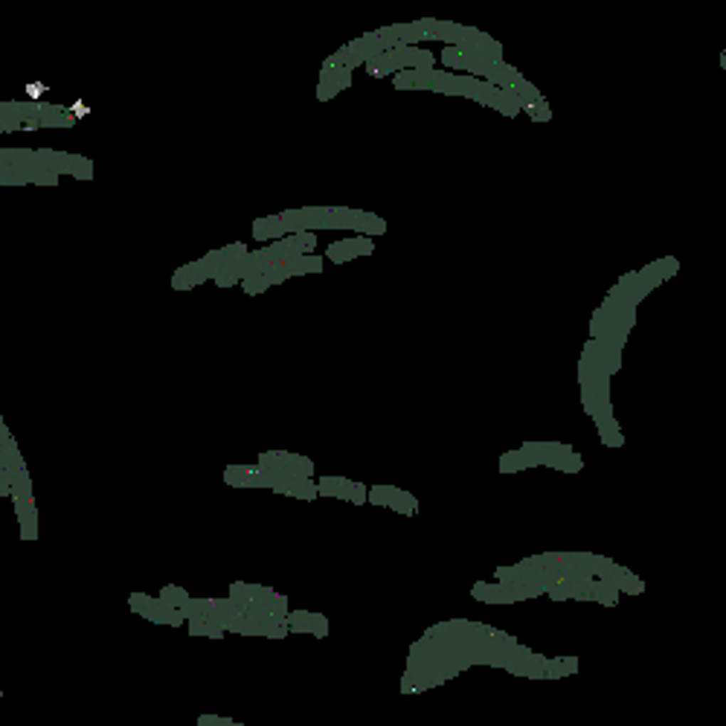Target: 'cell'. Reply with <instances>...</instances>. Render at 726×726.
<instances>
[{"label":"cell","mask_w":726,"mask_h":726,"mask_svg":"<svg viewBox=\"0 0 726 726\" xmlns=\"http://www.w3.org/2000/svg\"><path fill=\"white\" fill-rule=\"evenodd\" d=\"M633 325H636V308H631V305H625L619 300H613V297H604L601 305L590 317V337L625 349V343H628V337L633 332Z\"/></svg>","instance_id":"cell-1"},{"label":"cell","mask_w":726,"mask_h":726,"mask_svg":"<svg viewBox=\"0 0 726 726\" xmlns=\"http://www.w3.org/2000/svg\"><path fill=\"white\" fill-rule=\"evenodd\" d=\"M384 50H386L384 38L372 29V32H367V35H360V38L343 44L332 58H325V64H337V67L354 70V67H360V64H367L369 58H375L378 53H384Z\"/></svg>","instance_id":"cell-2"},{"label":"cell","mask_w":726,"mask_h":726,"mask_svg":"<svg viewBox=\"0 0 726 726\" xmlns=\"http://www.w3.org/2000/svg\"><path fill=\"white\" fill-rule=\"evenodd\" d=\"M416 26L421 29L424 41H442V47L462 44L470 35V29H474V26H465V23H456V21H439V18H419Z\"/></svg>","instance_id":"cell-3"},{"label":"cell","mask_w":726,"mask_h":726,"mask_svg":"<svg viewBox=\"0 0 726 726\" xmlns=\"http://www.w3.org/2000/svg\"><path fill=\"white\" fill-rule=\"evenodd\" d=\"M375 253V241L367 238V236H354V238H340L335 244H329L325 250V259L335 262V265H346L352 259H360V256H372Z\"/></svg>","instance_id":"cell-4"},{"label":"cell","mask_w":726,"mask_h":726,"mask_svg":"<svg viewBox=\"0 0 726 726\" xmlns=\"http://www.w3.org/2000/svg\"><path fill=\"white\" fill-rule=\"evenodd\" d=\"M648 294H651V288L645 285V279L639 276V270H628V273H622L619 279H616V285L610 288L607 297L619 300V302H625V305H631V308H639V302H642Z\"/></svg>","instance_id":"cell-5"},{"label":"cell","mask_w":726,"mask_h":726,"mask_svg":"<svg viewBox=\"0 0 726 726\" xmlns=\"http://www.w3.org/2000/svg\"><path fill=\"white\" fill-rule=\"evenodd\" d=\"M520 451H523L529 468H535V465H549V468H555V462H558L561 456L572 453V445H564V442H523Z\"/></svg>","instance_id":"cell-6"},{"label":"cell","mask_w":726,"mask_h":726,"mask_svg":"<svg viewBox=\"0 0 726 726\" xmlns=\"http://www.w3.org/2000/svg\"><path fill=\"white\" fill-rule=\"evenodd\" d=\"M367 500H372L375 505H389L401 515H413L416 512V497L404 488H392V485H372L367 491Z\"/></svg>","instance_id":"cell-7"},{"label":"cell","mask_w":726,"mask_h":726,"mask_svg":"<svg viewBox=\"0 0 726 726\" xmlns=\"http://www.w3.org/2000/svg\"><path fill=\"white\" fill-rule=\"evenodd\" d=\"M352 85V70L349 67H337V64H322L320 70V88H317V99L329 102L335 99L340 90H346Z\"/></svg>","instance_id":"cell-8"},{"label":"cell","mask_w":726,"mask_h":726,"mask_svg":"<svg viewBox=\"0 0 726 726\" xmlns=\"http://www.w3.org/2000/svg\"><path fill=\"white\" fill-rule=\"evenodd\" d=\"M581 354H587L590 360H596L610 378L622 369V346H613V343H604V340H593V337H590V340L584 343V349H581Z\"/></svg>","instance_id":"cell-9"},{"label":"cell","mask_w":726,"mask_h":726,"mask_svg":"<svg viewBox=\"0 0 726 726\" xmlns=\"http://www.w3.org/2000/svg\"><path fill=\"white\" fill-rule=\"evenodd\" d=\"M317 491L325 494V497H340V500H352L354 505L367 503V485L363 483H349L346 477H322L317 483Z\"/></svg>","instance_id":"cell-10"},{"label":"cell","mask_w":726,"mask_h":726,"mask_svg":"<svg viewBox=\"0 0 726 726\" xmlns=\"http://www.w3.org/2000/svg\"><path fill=\"white\" fill-rule=\"evenodd\" d=\"M439 79V67H419V70H401L392 76V85L398 90H433Z\"/></svg>","instance_id":"cell-11"},{"label":"cell","mask_w":726,"mask_h":726,"mask_svg":"<svg viewBox=\"0 0 726 726\" xmlns=\"http://www.w3.org/2000/svg\"><path fill=\"white\" fill-rule=\"evenodd\" d=\"M375 32L384 38L386 50H392V47H398V44L419 47V41H424V35H421V29L416 26V21H413V23H392V26H381V29H375Z\"/></svg>","instance_id":"cell-12"},{"label":"cell","mask_w":726,"mask_h":726,"mask_svg":"<svg viewBox=\"0 0 726 726\" xmlns=\"http://www.w3.org/2000/svg\"><path fill=\"white\" fill-rule=\"evenodd\" d=\"M677 270H680V259H677V256H663V259H657V262H648L645 268H639V276H642L645 285L653 290V288H660L666 279L677 276Z\"/></svg>","instance_id":"cell-13"},{"label":"cell","mask_w":726,"mask_h":726,"mask_svg":"<svg viewBox=\"0 0 726 726\" xmlns=\"http://www.w3.org/2000/svg\"><path fill=\"white\" fill-rule=\"evenodd\" d=\"M386 233V221L375 212L360 209L357 212V221H354V236H367V238H378Z\"/></svg>","instance_id":"cell-14"},{"label":"cell","mask_w":726,"mask_h":726,"mask_svg":"<svg viewBox=\"0 0 726 726\" xmlns=\"http://www.w3.org/2000/svg\"><path fill=\"white\" fill-rule=\"evenodd\" d=\"M322 262H325V259L311 256V253H302V256L285 259L282 268L288 270V276H302V273H320V270H322Z\"/></svg>","instance_id":"cell-15"},{"label":"cell","mask_w":726,"mask_h":726,"mask_svg":"<svg viewBox=\"0 0 726 726\" xmlns=\"http://www.w3.org/2000/svg\"><path fill=\"white\" fill-rule=\"evenodd\" d=\"M253 236L256 238H285L288 233H285V224H282V215H270V218H262V221H256L253 224Z\"/></svg>","instance_id":"cell-16"},{"label":"cell","mask_w":726,"mask_h":726,"mask_svg":"<svg viewBox=\"0 0 726 726\" xmlns=\"http://www.w3.org/2000/svg\"><path fill=\"white\" fill-rule=\"evenodd\" d=\"M491 111H497L503 117H517L523 111V105H520V99L512 90H497V96L491 102Z\"/></svg>","instance_id":"cell-17"},{"label":"cell","mask_w":726,"mask_h":726,"mask_svg":"<svg viewBox=\"0 0 726 726\" xmlns=\"http://www.w3.org/2000/svg\"><path fill=\"white\" fill-rule=\"evenodd\" d=\"M526 468H529V462H526L520 448H515V451H508V453L500 456V474H517V470H526Z\"/></svg>","instance_id":"cell-18"},{"label":"cell","mask_w":726,"mask_h":726,"mask_svg":"<svg viewBox=\"0 0 726 726\" xmlns=\"http://www.w3.org/2000/svg\"><path fill=\"white\" fill-rule=\"evenodd\" d=\"M523 111L532 117V122H552V107H549V102H547V99H537V102L526 105Z\"/></svg>","instance_id":"cell-19"},{"label":"cell","mask_w":726,"mask_h":726,"mask_svg":"<svg viewBox=\"0 0 726 726\" xmlns=\"http://www.w3.org/2000/svg\"><path fill=\"white\" fill-rule=\"evenodd\" d=\"M512 93L520 99V105H523V107H526V105H532V102H537V99H543V93H540V90H537L529 79H523L517 88H512Z\"/></svg>","instance_id":"cell-20"},{"label":"cell","mask_w":726,"mask_h":726,"mask_svg":"<svg viewBox=\"0 0 726 726\" xmlns=\"http://www.w3.org/2000/svg\"><path fill=\"white\" fill-rule=\"evenodd\" d=\"M581 468H584V459H581L575 451L567 453V456H561V459L555 462V470H564V474H578Z\"/></svg>","instance_id":"cell-21"},{"label":"cell","mask_w":726,"mask_h":726,"mask_svg":"<svg viewBox=\"0 0 726 726\" xmlns=\"http://www.w3.org/2000/svg\"><path fill=\"white\" fill-rule=\"evenodd\" d=\"M720 67H723V70H726V50H723V53H720Z\"/></svg>","instance_id":"cell-22"}]
</instances>
